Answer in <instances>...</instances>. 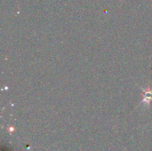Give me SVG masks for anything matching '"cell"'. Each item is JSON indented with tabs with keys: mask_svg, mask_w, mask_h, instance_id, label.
<instances>
[{
	"mask_svg": "<svg viewBox=\"0 0 152 151\" xmlns=\"http://www.w3.org/2000/svg\"><path fill=\"white\" fill-rule=\"evenodd\" d=\"M142 91L143 94V99L141 101L140 105H144L148 107L152 101V89L148 86L147 88H142Z\"/></svg>",
	"mask_w": 152,
	"mask_h": 151,
	"instance_id": "cell-1",
	"label": "cell"
}]
</instances>
